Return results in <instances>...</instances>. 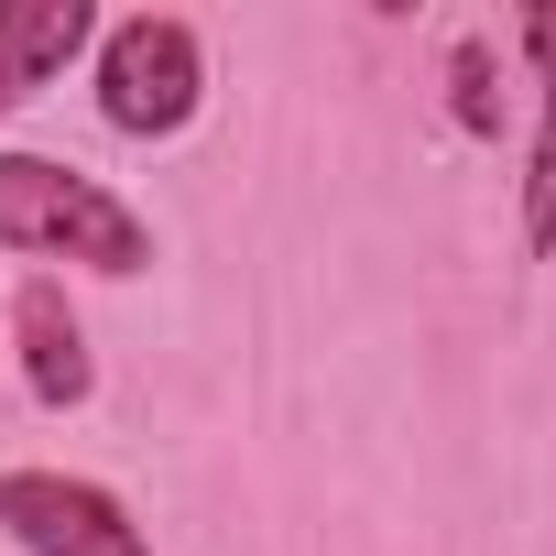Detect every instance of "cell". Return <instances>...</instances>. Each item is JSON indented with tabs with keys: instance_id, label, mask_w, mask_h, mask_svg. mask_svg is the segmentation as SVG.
<instances>
[{
	"instance_id": "5",
	"label": "cell",
	"mask_w": 556,
	"mask_h": 556,
	"mask_svg": "<svg viewBox=\"0 0 556 556\" xmlns=\"http://www.w3.org/2000/svg\"><path fill=\"white\" fill-rule=\"evenodd\" d=\"M523 66H534V142H523V251H556V12H523Z\"/></svg>"
},
{
	"instance_id": "6",
	"label": "cell",
	"mask_w": 556,
	"mask_h": 556,
	"mask_svg": "<svg viewBox=\"0 0 556 556\" xmlns=\"http://www.w3.org/2000/svg\"><path fill=\"white\" fill-rule=\"evenodd\" d=\"M88 45H99V12H88V0H0V66L23 77V99H34L45 77H66Z\"/></svg>"
},
{
	"instance_id": "7",
	"label": "cell",
	"mask_w": 556,
	"mask_h": 556,
	"mask_svg": "<svg viewBox=\"0 0 556 556\" xmlns=\"http://www.w3.org/2000/svg\"><path fill=\"white\" fill-rule=\"evenodd\" d=\"M447 110H458V131H469V142H502V66H491V45H480V34H458V45H447Z\"/></svg>"
},
{
	"instance_id": "4",
	"label": "cell",
	"mask_w": 556,
	"mask_h": 556,
	"mask_svg": "<svg viewBox=\"0 0 556 556\" xmlns=\"http://www.w3.org/2000/svg\"><path fill=\"white\" fill-rule=\"evenodd\" d=\"M12 339H23V393H34L45 415H77V404L99 393L88 328H77V306H66V285H55V273H34V285L12 295Z\"/></svg>"
},
{
	"instance_id": "3",
	"label": "cell",
	"mask_w": 556,
	"mask_h": 556,
	"mask_svg": "<svg viewBox=\"0 0 556 556\" xmlns=\"http://www.w3.org/2000/svg\"><path fill=\"white\" fill-rule=\"evenodd\" d=\"M0 534L23 556H153L131 502L77 469H0Z\"/></svg>"
},
{
	"instance_id": "8",
	"label": "cell",
	"mask_w": 556,
	"mask_h": 556,
	"mask_svg": "<svg viewBox=\"0 0 556 556\" xmlns=\"http://www.w3.org/2000/svg\"><path fill=\"white\" fill-rule=\"evenodd\" d=\"M12 110H23V77H12V66H0V121H12Z\"/></svg>"
},
{
	"instance_id": "2",
	"label": "cell",
	"mask_w": 556,
	"mask_h": 556,
	"mask_svg": "<svg viewBox=\"0 0 556 556\" xmlns=\"http://www.w3.org/2000/svg\"><path fill=\"white\" fill-rule=\"evenodd\" d=\"M88 77H99V121L131 131V142H175L207 99V45L197 23L175 12H131V23H99L88 45Z\"/></svg>"
},
{
	"instance_id": "1",
	"label": "cell",
	"mask_w": 556,
	"mask_h": 556,
	"mask_svg": "<svg viewBox=\"0 0 556 556\" xmlns=\"http://www.w3.org/2000/svg\"><path fill=\"white\" fill-rule=\"evenodd\" d=\"M0 251H34V262H88L110 285L153 262L142 207H121L99 175L55 164V153H0Z\"/></svg>"
}]
</instances>
